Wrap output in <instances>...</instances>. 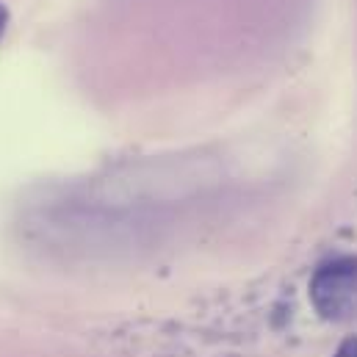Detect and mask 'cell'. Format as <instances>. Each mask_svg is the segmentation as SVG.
Instances as JSON below:
<instances>
[{
  "label": "cell",
  "mask_w": 357,
  "mask_h": 357,
  "mask_svg": "<svg viewBox=\"0 0 357 357\" xmlns=\"http://www.w3.org/2000/svg\"><path fill=\"white\" fill-rule=\"evenodd\" d=\"M6 22H8V11H6V6L0 3V39H3V31H6Z\"/></svg>",
  "instance_id": "cell-3"
},
{
  "label": "cell",
  "mask_w": 357,
  "mask_h": 357,
  "mask_svg": "<svg viewBox=\"0 0 357 357\" xmlns=\"http://www.w3.org/2000/svg\"><path fill=\"white\" fill-rule=\"evenodd\" d=\"M335 357H357V335H349V338L338 347Z\"/></svg>",
  "instance_id": "cell-2"
},
{
  "label": "cell",
  "mask_w": 357,
  "mask_h": 357,
  "mask_svg": "<svg viewBox=\"0 0 357 357\" xmlns=\"http://www.w3.org/2000/svg\"><path fill=\"white\" fill-rule=\"evenodd\" d=\"M310 299L327 321L357 319V258H338L316 271Z\"/></svg>",
  "instance_id": "cell-1"
}]
</instances>
